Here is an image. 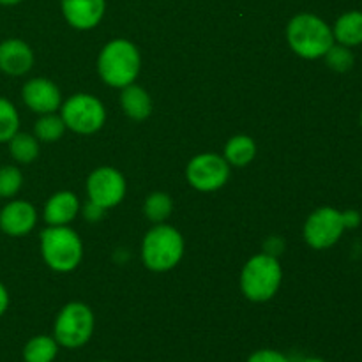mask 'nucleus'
<instances>
[{
  "label": "nucleus",
  "mask_w": 362,
  "mask_h": 362,
  "mask_svg": "<svg viewBox=\"0 0 362 362\" xmlns=\"http://www.w3.org/2000/svg\"><path fill=\"white\" fill-rule=\"evenodd\" d=\"M345 232V225H343L341 211L334 207H318L308 216L306 223H304L303 235L308 246L313 250H329L334 246Z\"/></svg>",
  "instance_id": "6e6552de"
},
{
  "label": "nucleus",
  "mask_w": 362,
  "mask_h": 362,
  "mask_svg": "<svg viewBox=\"0 0 362 362\" xmlns=\"http://www.w3.org/2000/svg\"><path fill=\"white\" fill-rule=\"evenodd\" d=\"M255 156H257V144H255L253 138L247 136V134H235L226 141L223 158L226 159L230 166L243 168L253 161Z\"/></svg>",
  "instance_id": "a211bd4d"
},
{
  "label": "nucleus",
  "mask_w": 362,
  "mask_h": 362,
  "mask_svg": "<svg viewBox=\"0 0 362 362\" xmlns=\"http://www.w3.org/2000/svg\"><path fill=\"white\" fill-rule=\"evenodd\" d=\"M20 131V115L9 99L0 98V144H7Z\"/></svg>",
  "instance_id": "5701e85b"
},
{
  "label": "nucleus",
  "mask_w": 362,
  "mask_h": 362,
  "mask_svg": "<svg viewBox=\"0 0 362 362\" xmlns=\"http://www.w3.org/2000/svg\"><path fill=\"white\" fill-rule=\"evenodd\" d=\"M95 317L94 311L83 303H69L57 315L53 325V338L64 349H81L90 341L94 334Z\"/></svg>",
  "instance_id": "423d86ee"
},
{
  "label": "nucleus",
  "mask_w": 362,
  "mask_h": 362,
  "mask_svg": "<svg viewBox=\"0 0 362 362\" xmlns=\"http://www.w3.org/2000/svg\"><path fill=\"white\" fill-rule=\"evenodd\" d=\"M184 257V237L173 226L159 223L144 237L141 260L152 272H166L175 269Z\"/></svg>",
  "instance_id": "7ed1b4c3"
},
{
  "label": "nucleus",
  "mask_w": 362,
  "mask_h": 362,
  "mask_svg": "<svg viewBox=\"0 0 362 362\" xmlns=\"http://www.w3.org/2000/svg\"><path fill=\"white\" fill-rule=\"evenodd\" d=\"M41 255L52 271L73 272L83 258V243L69 225L48 226L41 232Z\"/></svg>",
  "instance_id": "20e7f679"
},
{
  "label": "nucleus",
  "mask_w": 362,
  "mask_h": 362,
  "mask_svg": "<svg viewBox=\"0 0 362 362\" xmlns=\"http://www.w3.org/2000/svg\"><path fill=\"white\" fill-rule=\"evenodd\" d=\"M59 354V343L53 336H34L23 346L25 362H55Z\"/></svg>",
  "instance_id": "6ab92c4d"
},
{
  "label": "nucleus",
  "mask_w": 362,
  "mask_h": 362,
  "mask_svg": "<svg viewBox=\"0 0 362 362\" xmlns=\"http://www.w3.org/2000/svg\"><path fill=\"white\" fill-rule=\"evenodd\" d=\"M283 281V269L278 258L262 253L246 262L240 274V290L251 303H267L278 293Z\"/></svg>",
  "instance_id": "39448f33"
},
{
  "label": "nucleus",
  "mask_w": 362,
  "mask_h": 362,
  "mask_svg": "<svg viewBox=\"0 0 362 362\" xmlns=\"http://www.w3.org/2000/svg\"><path fill=\"white\" fill-rule=\"evenodd\" d=\"M99 362H110V361H99Z\"/></svg>",
  "instance_id": "473e14b6"
},
{
  "label": "nucleus",
  "mask_w": 362,
  "mask_h": 362,
  "mask_svg": "<svg viewBox=\"0 0 362 362\" xmlns=\"http://www.w3.org/2000/svg\"><path fill=\"white\" fill-rule=\"evenodd\" d=\"M83 216L90 223H98L99 219H103V216H105V209L99 207V205H95V204H92V202L88 200V204L85 205V209H83Z\"/></svg>",
  "instance_id": "cd10ccee"
},
{
  "label": "nucleus",
  "mask_w": 362,
  "mask_h": 362,
  "mask_svg": "<svg viewBox=\"0 0 362 362\" xmlns=\"http://www.w3.org/2000/svg\"><path fill=\"white\" fill-rule=\"evenodd\" d=\"M297 362H327V361L320 359V357H304V359H300Z\"/></svg>",
  "instance_id": "7c9ffc66"
},
{
  "label": "nucleus",
  "mask_w": 362,
  "mask_h": 362,
  "mask_svg": "<svg viewBox=\"0 0 362 362\" xmlns=\"http://www.w3.org/2000/svg\"><path fill=\"white\" fill-rule=\"evenodd\" d=\"M9 154L20 165H30L39 158V140L34 134L18 131L9 141Z\"/></svg>",
  "instance_id": "aec40b11"
},
{
  "label": "nucleus",
  "mask_w": 362,
  "mask_h": 362,
  "mask_svg": "<svg viewBox=\"0 0 362 362\" xmlns=\"http://www.w3.org/2000/svg\"><path fill=\"white\" fill-rule=\"evenodd\" d=\"M144 212H145V218H147L148 221L156 223V225L165 223L173 212V200L170 198L168 193L154 191V193L148 194L147 200H145Z\"/></svg>",
  "instance_id": "412c9836"
},
{
  "label": "nucleus",
  "mask_w": 362,
  "mask_h": 362,
  "mask_svg": "<svg viewBox=\"0 0 362 362\" xmlns=\"http://www.w3.org/2000/svg\"><path fill=\"white\" fill-rule=\"evenodd\" d=\"M325 64L334 73H349L356 64V55L352 53V48L334 42L329 48V52L324 55Z\"/></svg>",
  "instance_id": "b1692460"
},
{
  "label": "nucleus",
  "mask_w": 362,
  "mask_h": 362,
  "mask_svg": "<svg viewBox=\"0 0 362 362\" xmlns=\"http://www.w3.org/2000/svg\"><path fill=\"white\" fill-rule=\"evenodd\" d=\"M126 179L113 166H99L87 179L88 200L105 211L117 207L126 197Z\"/></svg>",
  "instance_id": "9d476101"
},
{
  "label": "nucleus",
  "mask_w": 362,
  "mask_h": 362,
  "mask_svg": "<svg viewBox=\"0 0 362 362\" xmlns=\"http://www.w3.org/2000/svg\"><path fill=\"white\" fill-rule=\"evenodd\" d=\"M334 42L349 48L362 45V11H346L332 25Z\"/></svg>",
  "instance_id": "f3484780"
},
{
  "label": "nucleus",
  "mask_w": 362,
  "mask_h": 362,
  "mask_svg": "<svg viewBox=\"0 0 362 362\" xmlns=\"http://www.w3.org/2000/svg\"><path fill=\"white\" fill-rule=\"evenodd\" d=\"M120 106L129 119L141 122L147 120L152 113V99L144 87L131 83L122 88L120 94Z\"/></svg>",
  "instance_id": "dca6fc26"
},
{
  "label": "nucleus",
  "mask_w": 362,
  "mask_h": 362,
  "mask_svg": "<svg viewBox=\"0 0 362 362\" xmlns=\"http://www.w3.org/2000/svg\"><path fill=\"white\" fill-rule=\"evenodd\" d=\"M23 187V173L18 166H0V198H14Z\"/></svg>",
  "instance_id": "393cba45"
},
{
  "label": "nucleus",
  "mask_w": 362,
  "mask_h": 362,
  "mask_svg": "<svg viewBox=\"0 0 362 362\" xmlns=\"http://www.w3.org/2000/svg\"><path fill=\"white\" fill-rule=\"evenodd\" d=\"M23 0H0V6H18Z\"/></svg>",
  "instance_id": "c756f323"
},
{
  "label": "nucleus",
  "mask_w": 362,
  "mask_h": 362,
  "mask_svg": "<svg viewBox=\"0 0 362 362\" xmlns=\"http://www.w3.org/2000/svg\"><path fill=\"white\" fill-rule=\"evenodd\" d=\"M37 211L30 202L11 200L0 209V230L9 237H23L35 228Z\"/></svg>",
  "instance_id": "f8f14e48"
},
{
  "label": "nucleus",
  "mask_w": 362,
  "mask_h": 362,
  "mask_svg": "<svg viewBox=\"0 0 362 362\" xmlns=\"http://www.w3.org/2000/svg\"><path fill=\"white\" fill-rule=\"evenodd\" d=\"M21 98L28 110L39 115L55 113L62 105L60 88L48 78H32L21 88Z\"/></svg>",
  "instance_id": "9b49d317"
},
{
  "label": "nucleus",
  "mask_w": 362,
  "mask_h": 362,
  "mask_svg": "<svg viewBox=\"0 0 362 362\" xmlns=\"http://www.w3.org/2000/svg\"><path fill=\"white\" fill-rule=\"evenodd\" d=\"M60 117L73 133L94 134L105 126L106 110L95 95L81 92L60 105Z\"/></svg>",
  "instance_id": "0eeeda50"
},
{
  "label": "nucleus",
  "mask_w": 362,
  "mask_h": 362,
  "mask_svg": "<svg viewBox=\"0 0 362 362\" xmlns=\"http://www.w3.org/2000/svg\"><path fill=\"white\" fill-rule=\"evenodd\" d=\"M343 216V225H345V230H356L359 228L362 223L361 212H357L356 209H346V211L341 212Z\"/></svg>",
  "instance_id": "bb28decb"
},
{
  "label": "nucleus",
  "mask_w": 362,
  "mask_h": 362,
  "mask_svg": "<svg viewBox=\"0 0 362 362\" xmlns=\"http://www.w3.org/2000/svg\"><path fill=\"white\" fill-rule=\"evenodd\" d=\"M80 212V200L73 191H59L52 194L45 205V221L48 226H67Z\"/></svg>",
  "instance_id": "2eb2a0df"
},
{
  "label": "nucleus",
  "mask_w": 362,
  "mask_h": 362,
  "mask_svg": "<svg viewBox=\"0 0 362 362\" xmlns=\"http://www.w3.org/2000/svg\"><path fill=\"white\" fill-rule=\"evenodd\" d=\"M359 124H361V127H362V108H361V113H359Z\"/></svg>",
  "instance_id": "2f4dec72"
},
{
  "label": "nucleus",
  "mask_w": 362,
  "mask_h": 362,
  "mask_svg": "<svg viewBox=\"0 0 362 362\" xmlns=\"http://www.w3.org/2000/svg\"><path fill=\"white\" fill-rule=\"evenodd\" d=\"M66 124H64L62 117L55 115V113H46V115L39 117V120L34 126V136L39 141H46V144H52V141H59L60 138L66 133Z\"/></svg>",
  "instance_id": "4be33fe9"
},
{
  "label": "nucleus",
  "mask_w": 362,
  "mask_h": 362,
  "mask_svg": "<svg viewBox=\"0 0 362 362\" xmlns=\"http://www.w3.org/2000/svg\"><path fill=\"white\" fill-rule=\"evenodd\" d=\"M34 66V52L25 41L16 37L0 42V73L23 76Z\"/></svg>",
  "instance_id": "4468645a"
},
{
  "label": "nucleus",
  "mask_w": 362,
  "mask_h": 362,
  "mask_svg": "<svg viewBox=\"0 0 362 362\" xmlns=\"http://www.w3.org/2000/svg\"><path fill=\"white\" fill-rule=\"evenodd\" d=\"M141 69V55L136 45L127 39L106 42L98 57V73L106 85L124 88L134 83Z\"/></svg>",
  "instance_id": "f03ea898"
},
{
  "label": "nucleus",
  "mask_w": 362,
  "mask_h": 362,
  "mask_svg": "<svg viewBox=\"0 0 362 362\" xmlns=\"http://www.w3.org/2000/svg\"><path fill=\"white\" fill-rule=\"evenodd\" d=\"M186 177L191 187L202 193H211V191L221 189L228 182L230 165L223 156L204 152V154L194 156L187 163Z\"/></svg>",
  "instance_id": "1a4fd4ad"
},
{
  "label": "nucleus",
  "mask_w": 362,
  "mask_h": 362,
  "mask_svg": "<svg viewBox=\"0 0 362 362\" xmlns=\"http://www.w3.org/2000/svg\"><path fill=\"white\" fill-rule=\"evenodd\" d=\"M286 41L293 53L306 60L324 59L334 45L332 27L313 13L296 14L286 27Z\"/></svg>",
  "instance_id": "f257e3e1"
},
{
  "label": "nucleus",
  "mask_w": 362,
  "mask_h": 362,
  "mask_svg": "<svg viewBox=\"0 0 362 362\" xmlns=\"http://www.w3.org/2000/svg\"><path fill=\"white\" fill-rule=\"evenodd\" d=\"M246 362H292V361H290L285 354L278 352V350L262 349L251 354Z\"/></svg>",
  "instance_id": "a878e982"
},
{
  "label": "nucleus",
  "mask_w": 362,
  "mask_h": 362,
  "mask_svg": "<svg viewBox=\"0 0 362 362\" xmlns=\"http://www.w3.org/2000/svg\"><path fill=\"white\" fill-rule=\"evenodd\" d=\"M7 308H9V292H7L6 286L0 283V317L6 313Z\"/></svg>",
  "instance_id": "c85d7f7f"
},
{
  "label": "nucleus",
  "mask_w": 362,
  "mask_h": 362,
  "mask_svg": "<svg viewBox=\"0 0 362 362\" xmlns=\"http://www.w3.org/2000/svg\"><path fill=\"white\" fill-rule=\"evenodd\" d=\"M60 9L71 27L76 30H90L101 23L106 0H60Z\"/></svg>",
  "instance_id": "ddd939ff"
}]
</instances>
